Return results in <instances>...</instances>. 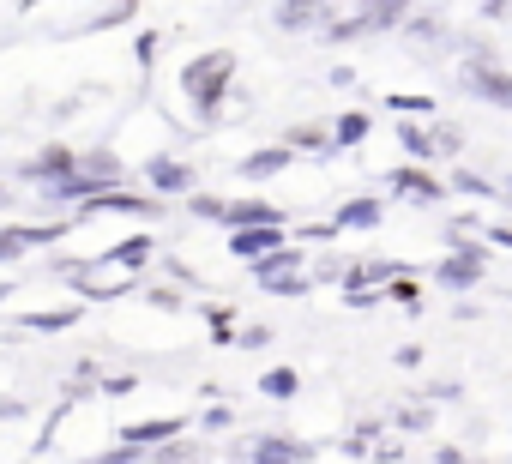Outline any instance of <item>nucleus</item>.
I'll use <instances>...</instances> for the list:
<instances>
[{
  "instance_id": "nucleus-1",
  "label": "nucleus",
  "mask_w": 512,
  "mask_h": 464,
  "mask_svg": "<svg viewBox=\"0 0 512 464\" xmlns=\"http://www.w3.org/2000/svg\"><path fill=\"white\" fill-rule=\"evenodd\" d=\"M229 67H235L229 55H205V61H193V67H187V97H193L199 109H211V97L223 91V79H229Z\"/></svg>"
},
{
  "instance_id": "nucleus-5",
  "label": "nucleus",
  "mask_w": 512,
  "mask_h": 464,
  "mask_svg": "<svg viewBox=\"0 0 512 464\" xmlns=\"http://www.w3.org/2000/svg\"><path fill=\"white\" fill-rule=\"evenodd\" d=\"M392 187H398V193H410V199H422V205H428V199H440V187H434L422 169H398V175H392Z\"/></svg>"
},
{
  "instance_id": "nucleus-11",
  "label": "nucleus",
  "mask_w": 512,
  "mask_h": 464,
  "mask_svg": "<svg viewBox=\"0 0 512 464\" xmlns=\"http://www.w3.org/2000/svg\"><path fill=\"white\" fill-rule=\"evenodd\" d=\"M476 272H482V266H476V254H470L464 266H458V260H446V266H440V278H446V284H476Z\"/></svg>"
},
{
  "instance_id": "nucleus-2",
  "label": "nucleus",
  "mask_w": 512,
  "mask_h": 464,
  "mask_svg": "<svg viewBox=\"0 0 512 464\" xmlns=\"http://www.w3.org/2000/svg\"><path fill=\"white\" fill-rule=\"evenodd\" d=\"M229 248H235L241 260H260V254L284 248V229H278V223H247V229H241V236H235Z\"/></svg>"
},
{
  "instance_id": "nucleus-4",
  "label": "nucleus",
  "mask_w": 512,
  "mask_h": 464,
  "mask_svg": "<svg viewBox=\"0 0 512 464\" xmlns=\"http://www.w3.org/2000/svg\"><path fill=\"white\" fill-rule=\"evenodd\" d=\"M121 434H127V446H157V440L181 434V416H169V422H133V428H121Z\"/></svg>"
},
{
  "instance_id": "nucleus-6",
  "label": "nucleus",
  "mask_w": 512,
  "mask_h": 464,
  "mask_svg": "<svg viewBox=\"0 0 512 464\" xmlns=\"http://www.w3.org/2000/svg\"><path fill=\"white\" fill-rule=\"evenodd\" d=\"M284 163H290V151H284V145H278V151H253V157L241 163V175H247V181H260V175H278Z\"/></svg>"
},
{
  "instance_id": "nucleus-14",
  "label": "nucleus",
  "mask_w": 512,
  "mask_h": 464,
  "mask_svg": "<svg viewBox=\"0 0 512 464\" xmlns=\"http://www.w3.org/2000/svg\"><path fill=\"white\" fill-rule=\"evenodd\" d=\"M374 217H380V205H374V199H356V205H344L338 223H374Z\"/></svg>"
},
{
  "instance_id": "nucleus-18",
  "label": "nucleus",
  "mask_w": 512,
  "mask_h": 464,
  "mask_svg": "<svg viewBox=\"0 0 512 464\" xmlns=\"http://www.w3.org/2000/svg\"><path fill=\"white\" fill-rule=\"evenodd\" d=\"M0 205H7V193H0Z\"/></svg>"
},
{
  "instance_id": "nucleus-13",
  "label": "nucleus",
  "mask_w": 512,
  "mask_h": 464,
  "mask_svg": "<svg viewBox=\"0 0 512 464\" xmlns=\"http://www.w3.org/2000/svg\"><path fill=\"white\" fill-rule=\"evenodd\" d=\"M253 458H308L302 446H284V440H253Z\"/></svg>"
},
{
  "instance_id": "nucleus-12",
  "label": "nucleus",
  "mask_w": 512,
  "mask_h": 464,
  "mask_svg": "<svg viewBox=\"0 0 512 464\" xmlns=\"http://www.w3.org/2000/svg\"><path fill=\"white\" fill-rule=\"evenodd\" d=\"M260 386H266L272 398H296V374H290V368H272V374H266Z\"/></svg>"
},
{
  "instance_id": "nucleus-15",
  "label": "nucleus",
  "mask_w": 512,
  "mask_h": 464,
  "mask_svg": "<svg viewBox=\"0 0 512 464\" xmlns=\"http://www.w3.org/2000/svg\"><path fill=\"white\" fill-rule=\"evenodd\" d=\"M398 139H404V151H410V157H434V151H440V145H428V139H422L416 127H404Z\"/></svg>"
},
{
  "instance_id": "nucleus-17",
  "label": "nucleus",
  "mask_w": 512,
  "mask_h": 464,
  "mask_svg": "<svg viewBox=\"0 0 512 464\" xmlns=\"http://www.w3.org/2000/svg\"><path fill=\"white\" fill-rule=\"evenodd\" d=\"M362 133H368V115H344L338 121V139H362Z\"/></svg>"
},
{
  "instance_id": "nucleus-16",
  "label": "nucleus",
  "mask_w": 512,
  "mask_h": 464,
  "mask_svg": "<svg viewBox=\"0 0 512 464\" xmlns=\"http://www.w3.org/2000/svg\"><path fill=\"white\" fill-rule=\"evenodd\" d=\"M25 326H37V332H67V326H73V314H31Z\"/></svg>"
},
{
  "instance_id": "nucleus-7",
  "label": "nucleus",
  "mask_w": 512,
  "mask_h": 464,
  "mask_svg": "<svg viewBox=\"0 0 512 464\" xmlns=\"http://www.w3.org/2000/svg\"><path fill=\"white\" fill-rule=\"evenodd\" d=\"M37 242H49V229H7V236H0V260H19Z\"/></svg>"
},
{
  "instance_id": "nucleus-9",
  "label": "nucleus",
  "mask_w": 512,
  "mask_h": 464,
  "mask_svg": "<svg viewBox=\"0 0 512 464\" xmlns=\"http://www.w3.org/2000/svg\"><path fill=\"white\" fill-rule=\"evenodd\" d=\"M278 19H284V25H308V19H320V0H284Z\"/></svg>"
},
{
  "instance_id": "nucleus-8",
  "label": "nucleus",
  "mask_w": 512,
  "mask_h": 464,
  "mask_svg": "<svg viewBox=\"0 0 512 464\" xmlns=\"http://www.w3.org/2000/svg\"><path fill=\"white\" fill-rule=\"evenodd\" d=\"M187 181H193V175H187L181 163H169V157H157V163H151V187H163V193H181Z\"/></svg>"
},
{
  "instance_id": "nucleus-10",
  "label": "nucleus",
  "mask_w": 512,
  "mask_h": 464,
  "mask_svg": "<svg viewBox=\"0 0 512 464\" xmlns=\"http://www.w3.org/2000/svg\"><path fill=\"white\" fill-rule=\"evenodd\" d=\"M73 163H79L73 151H43V157L31 163V175H61V169H73Z\"/></svg>"
},
{
  "instance_id": "nucleus-3",
  "label": "nucleus",
  "mask_w": 512,
  "mask_h": 464,
  "mask_svg": "<svg viewBox=\"0 0 512 464\" xmlns=\"http://www.w3.org/2000/svg\"><path fill=\"white\" fill-rule=\"evenodd\" d=\"M470 85L488 97V103H500V109H512V73H494V67H470Z\"/></svg>"
}]
</instances>
